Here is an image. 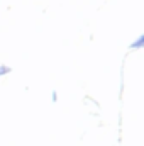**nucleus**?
I'll return each mask as SVG.
<instances>
[{"label": "nucleus", "mask_w": 144, "mask_h": 146, "mask_svg": "<svg viewBox=\"0 0 144 146\" xmlns=\"http://www.w3.org/2000/svg\"><path fill=\"white\" fill-rule=\"evenodd\" d=\"M5 72H9V68H0V75H3Z\"/></svg>", "instance_id": "obj_1"}]
</instances>
